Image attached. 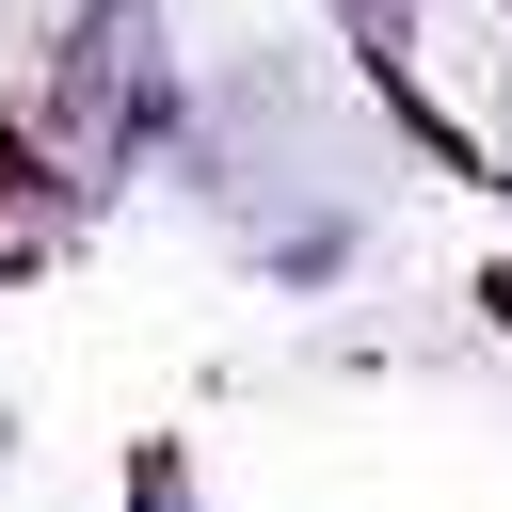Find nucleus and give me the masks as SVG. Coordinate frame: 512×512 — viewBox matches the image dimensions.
<instances>
[{
    "instance_id": "obj_1",
    "label": "nucleus",
    "mask_w": 512,
    "mask_h": 512,
    "mask_svg": "<svg viewBox=\"0 0 512 512\" xmlns=\"http://www.w3.org/2000/svg\"><path fill=\"white\" fill-rule=\"evenodd\" d=\"M240 240H256V272H272L288 304H320V288H352V272H368V192H304V208L240 224Z\"/></svg>"
},
{
    "instance_id": "obj_2",
    "label": "nucleus",
    "mask_w": 512,
    "mask_h": 512,
    "mask_svg": "<svg viewBox=\"0 0 512 512\" xmlns=\"http://www.w3.org/2000/svg\"><path fill=\"white\" fill-rule=\"evenodd\" d=\"M128 512H192V464L176 448H128Z\"/></svg>"
},
{
    "instance_id": "obj_3",
    "label": "nucleus",
    "mask_w": 512,
    "mask_h": 512,
    "mask_svg": "<svg viewBox=\"0 0 512 512\" xmlns=\"http://www.w3.org/2000/svg\"><path fill=\"white\" fill-rule=\"evenodd\" d=\"M0 480H16V416H0Z\"/></svg>"
}]
</instances>
